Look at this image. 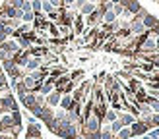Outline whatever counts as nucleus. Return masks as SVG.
I'll return each mask as SVG.
<instances>
[{"instance_id":"1","label":"nucleus","mask_w":159,"mask_h":139,"mask_svg":"<svg viewBox=\"0 0 159 139\" xmlns=\"http://www.w3.org/2000/svg\"><path fill=\"white\" fill-rule=\"evenodd\" d=\"M149 128H153L152 126V122H144V120H136L130 126V131H132V137H138V135H144V133H148L149 131Z\"/></svg>"},{"instance_id":"2","label":"nucleus","mask_w":159,"mask_h":139,"mask_svg":"<svg viewBox=\"0 0 159 139\" xmlns=\"http://www.w3.org/2000/svg\"><path fill=\"white\" fill-rule=\"evenodd\" d=\"M20 103L23 104V108H25V110L33 112L35 108L39 106V104H37V93H27V95L20 97Z\"/></svg>"},{"instance_id":"3","label":"nucleus","mask_w":159,"mask_h":139,"mask_svg":"<svg viewBox=\"0 0 159 139\" xmlns=\"http://www.w3.org/2000/svg\"><path fill=\"white\" fill-rule=\"evenodd\" d=\"M103 23V14L99 10H95L93 14H89L85 18V27H99Z\"/></svg>"},{"instance_id":"4","label":"nucleus","mask_w":159,"mask_h":139,"mask_svg":"<svg viewBox=\"0 0 159 139\" xmlns=\"http://www.w3.org/2000/svg\"><path fill=\"white\" fill-rule=\"evenodd\" d=\"M72 29H74L76 35L85 33V18H84L82 14H76V18H74V21H72Z\"/></svg>"},{"instance_id":"5","label":"nucleus","mask_w":159,"mask_h":139,"mask_svg":"<svg viewBox=\"0 0 159 139\" xmlns=\"http://www.w3.org/2000/svg\"><path fill=\"white\" fill-rule=\"evenodd\" d=\"M60 97H62V93L52 91L51 95H47V97H45V104H47V106H51V108L58 106V104H60Z\"/></svg>"},{"instance_id":"6","label":"nucleus","mask_w":159,"mask_h":139,"mask_svg":"<svg viewBox=\"0 0 159 139\" xmlns=\"http://www.w3.org/2000/svg\"><path fill=\"white\" fill-rule=\"evenodd\" d=\"M41 66H43V60H41V58H35V56H31V58L27 60V64H25V68H23V70H25V72H27V75H29L31 72H35V70H39Z\"/></svg>"},{"instance_id":"7","label":"nucleus","mask_w":159,"mask_h":139,"mask_svg":"<svg viewBox=\"0 0 159 139\" xmlns=\"http://www.w3.org/2000/svg\"><path fill=\"white\" fill-rule=\"evenodd\" d=\"M25 137H27V139H37V137H41V126H39V124H29V126H27V131H25Z\"/></svg>"},{"instance_id":"8","label":"nucleus","mask_w":159,"mask_h":139,"mask_svg":"<svg viewBox=\"0 0 159 139\" xmlns=\"http://www.w3.org/2000/svg\"><path fill=\"white\" fill-rule=\"evenodd\" d=\"M142 23H144V27H146V29H153L157 23H159V19L155 18L153 14H149V12H148L144 18H142Z\"/></svg>"},{"instance_id":"9","label":"nucleus","mask_w":159,"mask_h":139,"mask_svg":"<svg viewBox=\"0 0 159 139\" xmlns=\"http://www.w3.org/2000/svg\"><path fill=\"white\" fill-rule=\"evenodd\" d=\"M138 50H142V52H157L155 50V39L153 37H148L144 43H142V46Z\"/></svg>"},{"instance_id":"10","label":"nucleus","mask_w":159,"mask_h":139,"mask_svg":"<svg viewBox=\"0 0 159 139\" xmlns=\"http://www.w3.org/2000/svg\"><path fill=\"white\" fill-rule=\"evenodd\" d=\"M118 120H120V124L126 128V126H132L134 122H136V118L130 114V112H118Z\"/></svg>"},{"instance_id":"11","label":"nucleus","mask_w":159,"mask_h":139,"mask_svg":"<svg viewBox=\"0 0 159 139\" xmlns=\"http://www.w3.org/2000/svg\"><path fill=\"white\" fill-rule=\"evenodd\" d=\"M95 10H97V4H95V2H89V0H87V2L82 6V10H80V14H82L84 18H87V15H89V14H93Z\"/></svg>"},{"instance_id":"12","label":"nucleus","mask_w":159,"mask_h":139,"mask_svg":"<svg viewBox=\"0 0 159 139\" xmlns=\"http://www.w3.org/2000/svg\"><path fill=\"white\" fill-rule=\"evenodd\" d=\"M72 104H74L72 95H62V97H60V108H62V110H70V108H72Z\"/></svg>"},{"instance_id":"13","label":"nucleus","mask_w":159,"mask_h":139,"mask_svg":"<svg viewBox=\"0 0 159 139\" xmlns=\"http://www.w3.org/2000/svg\"><path fill=\"white\" fill-rule=\"evenodd\" d=\"M115 120H118V112H115L113 108H109V110L105 112V120H103V122H105V124H113Z\"/></svg>"},{"instance_id":"14","label":"nucleus","mask_w":159,"mask_h":139,"mask_svg":"<svg viewBox=\"0 0 159 139\" xmlns=\"http://www.w3.org/2000/svg\"><path fill=\"white\" fill-rule=\"evenodd\" d=\"M115 139H132V131H130V126H126V128H122L118 133L115 135Z\"/></svg>"},{"instance_id":"15","label":"nucleus","mask_w":159,"mask_h":139,"mask_svg":"<svg viewBox=\"0 0 159 139\" xmlns=\"http://www.w3.org/2000/svg\"><path fill=\"white\" fill-rule=\"evenodd\" d=\"M116 19H118V15H116L113 10H109V12L103 14V23H115Z\"/></svg>"},{"instance_id":"16","label":"nucleus","mask_w":159,"mask_h":139,"mask_svg":"<svg viewBox=\"0 0 159 139\" xmlns=\"http://www.w3.org/2000/svg\"><path fill=\"white\" fill-rule=\"evenodd\" d=\"M126 10H128L132 15H136V14L142 10V6H140V2H136V0H130V4L126 6Z\"/></svg>"},{"instance_id":"17","label":"nucleus","mask_w":159,"mask_h":139,"mask_svg":"<svg viewBox=\"0 0 159 139\" xmlns=\"http://www.w3.org/2000/svg\"><path fill=\"white\" fill-rule=\"evenodd\" d=\"M85 75V72H84V70H74V72L72 74H70V79H72L76 85L80 83V81H82V77Z\"/></svg>"},{"instance_id":"18","label":"nucleus","mask_w":159,"mask_h":139,"mask_svg":"<svg viewBox=\"0 0 159 139\" xmlns=\"http://www.w3.org/2000/svg\"><path fill=\"white\" fill-rule=\"evenodd\" d=\"M76 87H78V85H76L74 81H68L64 87H62V95H72V91H74Z\"/></svg>"},{"instance_id":"19","label":"nucleus","mask_w":159,"mask_h":139,"mask_svg":"<svg viewBox=\"0 0 159 139\" xmlns=\"http://www.w3.org/2000/svg\"><path fill=\"white\" fill-rule=\"evenodd\" d=\"M33 21H35V14H33V12H23L21 23H33Z\"/></svg>"},{"instance_id":"20","label":"nucleus","mask_w":159,"mask_h":139,"mask_svg":"<svg viewBox=\"0 0 159 139\" xmlns=\"http://www.w3.org/2000/svg\"><path fill=\"white\" fill-rule=\"evenodd\" d=\"M124 126H122V124H120V120H115L113 124H111V133H113V135H116L118 133V131H120Z\"/></svg>"},{"instance_id":"21","label":"nucleus","mask_w":159,"mask_h":139,"mask_svg":"<svg viewBox=\"0 0 159 139\" xmlns=\"http://www.w3.org/2000/svg\"><path fill=\"white\" fill-rule=\"evenodd\" d=\"M41 12H43V14H47V15H49L51 12H54V8H52V4L49 2V0H43V6H41Z\"/></svg>"},{"instance_id":"22","label":"nucleus","mask_w":159,"mask_h":139,"mask_svg":"<svg viewBox=\"0 0 159 139\" xmlns=\"http://www.w3.org/2000/svg\"><path fill=\"white\" fill-rule=\"evenodd\" d=\"M41 6H43V0H31V10H33V14L41 12Z\"/></svg>"},{"instance_id":"23","label":"nucleus","mask_w":159,"mask_h":139,"mask_svg":"<svg viewBox=\"0 0 159 139\" xmlns=\"http://www.w3.org/2000/svg\"><path fill=\"white\" fill-rule=\"evenodd\" d=\"M49 35H52L54 39H57V37L60 35V31H58V25H54V23H51V25H49Z\"/></svg>"},{"instance_id":"24","label":"nucleus","mask_w":159,"mask_h":139,"mask_svg":"<svg viewBox=\"0 0 159 139\" xmlns=\"http://www.w3.org/2000/svg\"><path fill=\"white\" fill-rule=\"evenodd\" d=\"M113 12L118 15V18H120L122 12H124V6H120V4H113Z\"/></svg>"},{"instance_id":"25","label":"nucleus","mask_w":159,"mask_h":139,"mask_svg":"<svg viewBox=\"0 0 159 139\" xmlns=\"http://www.w3.org/2000/svg\"><path fill=\"white\" fill-rule=\"evenodd\" d=\"M148 31H149V37H153V39H155V37H159V23H157L153 29H148Z\"/></svg>"},{"instance_id":"26","label":"nucleus","mask_w":159,"mask_h":139,"mask_svg":"<svg viewBox=\"0 0 159 139\" xmlns=\"http://www.w3.org/2000/svg\"><path fill=\"white\" fill-rule=\"evenodd\" d=\"M49 2L52 4L54 10H58V8H62V0H49Z\"/></svg>"},{"instance_id":"27","label":"nucleus","mask_w":159,"mask_h":139,"mask_svg":"<svg viewBox=\"0 0 159 139\" xmlns=\"http://www.w3.org/2000/svg\"><path fill=\"white\" fill-rule=\"evenodd\" d=\"M37 104H39V106L45 104V95H41V93H37Z\"/></svg>"},{"instance_id":"28","label":"nucleus","mask_w":159,"mask_h":139,"mask_svg":"<svg viewBox=\"0 0 159 139\" xmlns=\"http://www.w3.org/2000/svg\"><path fill=\"white\" fill-rule=\"evenodd\" d=\"M74 2H76V0H62V6H64V8H72Z\"/></svg>"},{"instance_id":"29","label":"nucleus","mask_w":159,"mask_h":139,"mask_svg":"<svg viewBox=\"0 0 159 139\" xmlns=\"http://www.w3.org/2000/svg\"><path fill=\"white\" fill-rule=\"evenodd\" d=\"M6 27H8V25H6V21H2V23H0V33H4V31H6Z\"/></svg>"},{"instance_id":"30","label":"nucleus","mask_w":159,"mask_h":139,"mask_svg":"<svg viewBox=\"0 0 159 139\" xmlns=\"http://www.w3.org/2000/svg\"><path fill=\"white\" fill-rule=\"evenodd\" d=\"M155 50L159 52V37H155Z\"/></svg>"},{"instance_id":"31","label":"nucleus","mask_w":159,"mask_h":139,"mask_svg":"<svg viewBox=\"0 0 159 139\" xmlns=\"http://www.w3.org/2000/svg\"><path fill=\"white\" fill-rule=\"evenodd\" d=\"M89 2H95V4H97V0H89Z\"/></svg>"},{"instance_id":"32","label":"nucleus","mask_w":159,"mask_h":139,"mask_svg":"<svg viewBox=\"0 0 159 139\" xmlns=\"http://www.w3.org/2000/svg\"><path fill=\"white\" fill-rule=\"evenodd\" d=\"M153 2H159V0H153Z\"/></svg>"},{"instance_id":"33","label":"nucleus","mask_w":159,"mask_h":139,"mask_svg":"<svg viewBox=\"0 0 159 139\" xmlns=\"http://www.w3.org/2000/svg\"><path fill=\"white\" fill-rule=\"evenodd\" d=\"M37 139H41V137H37Z\"/></svg>"},{"instance_id":"34","label":"nucleus","mask_w":159,"mask_h":139,"mask_svg":"<svg viewBox=\"0 0 159 139\" xmlns=\"http://www.w3.org/2000/svg\"><path fill=\"white\" fill-rule=\"evenodd\" d=\"M0 68H2V66H0Z\"/></svg>"}]
</instances>
